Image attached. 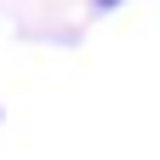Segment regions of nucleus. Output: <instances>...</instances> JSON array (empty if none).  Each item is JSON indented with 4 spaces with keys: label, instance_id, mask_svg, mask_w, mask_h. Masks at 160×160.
I'll use <instances>...</instances> for the list:
<instances>
[{
    "label": "nucleus",
    "instance_id": "f257e3e1",
    "mask_svg": "<svg viewBox=\"0 0 160 160\" xmlns=\"http://www.w3.org/2000/svg\"><path fill=\"white\" fill-rule=\"evenodd\" d=\"M114 6H126V0H92V12H114Z\"/></svg>",
    "mask_w": 160,
    "mask_h": 160
}]
</instances>
